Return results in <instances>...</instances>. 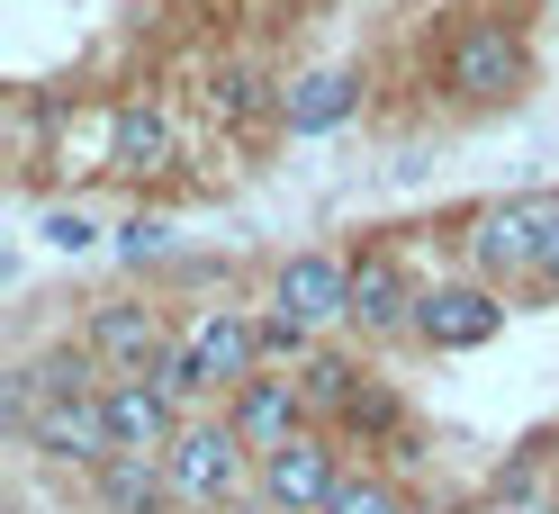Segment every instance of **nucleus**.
<instances>
[{"label": "nucleus", "mask_w": 559, "mask_h": 514, "mask_svg": "<svg viewBox=\"0 0 559 514\" xmlns=\"http://www.w3.org/2000/svg\"><path fill=\"white\" fill-rule=\"evenodd\" d=\"M559 244V190H514V199H487V208L469 217L461 253L487 289H533L542 262Z\"/></svg>", "instance_id": "f257e3e1"}, {"label": "nucleus", "mask_w": 559, "mask_h": 514, "mask_svg": "<svg viewBox=\"0 0 559 514\" xmlns=\"http://www.w3.org/2000/svg\"><path fill=\"white\" fill-rule=\"evenodd\" d=\"M171 469V497L199 505V514H217V505H253V452H243V433L226 416H190L181 442L163 452Z\"/></svg>", "instance_id": "f03ea898"}, {"label": "nucleus", "mask_w": 559, "mask_h": 514, "mask_svg": "<svg viewBox=\"0 0 559 514\" xmlns=\"http://www.w3.org/2000/svg\"><path fill=\"white\" fill-rule=\"evenodd\" d=\"M353 442H343L334 425H307L298 442H280V452L253 461V514H325L334 488H343V461Z\"/></svg>", "instance_id": "7ed1b4c3"}, {"label": "nucleus", "mask_w": 559, "mask_h": 514, "mask_svg": "<svg viewBox=\"0 0 559 514\" xmlns=\"http://www.w3.org/2000/svg\"><path fill=\"white\" fill-rule=\"evenodd\" d=\"M523 82H533V55H523V37L506 19H461L451 27L442 91L461 99V109H506V99H523Z\"/></svg>", "instance_id": "20e7f679"}, {"label": "nucleus", "mask_w": 559, "mask_h": 514, "mask_svg": "<svg viewBox=\"0 0 559 514\" xmlns=\"http://www.w3.org/2000/svg\"><path fill=\"white\" fill-rule=\"evenodd\" d=\"M82 343H91V361L109 370V380H163V361L181 352L171 316L145 307V298H99L91 316H82Z\"/></svg>", "instance_id": "39448f33"}, {"label": "nucleus", "mask_w": 559, "mask_h": 514, "mask_svg": "<svg viewBox=\"0 0 559 514\" xmlns=\"http://www.w3.org/2000/svg\"><path fill=\"white\" fill-rule=\"evenodd\" d=\"M27 452H46L63 469H99V461H118V442H109V389H73V397H37L27 416L10 425Z\"/></svg>", "instance_id": "423d86ee"}, {"label": "nucleus", "mask_w": 559, "mask_h": 514, "mask_svg": "<svg viewBox=\"0 0 559 514\" xmlns=\"http://www.w3.org/2000/svg\"><path fill=\"white\" fill-rule=\"evenodd\" d=\"M506 289H487L478 271H461V280H433L425 298H415V343L425 352H478V343L506 334Z\"/></svg>", "instance_id": "0eeeda50"}, {"label": "nucleus", "mask_w": 559, "mask_h": 514, "mask_svg": "<svg viewBox=\"0 0 559 514\" xmlns=\"http://www.w3.org/2000/svg\"><path fill=\"white\" fill-rule=\"evenodd\" d=\"M415 298H425V280L406 271L397 244H361L353 253V334H370V343L415 334Z\"/></svg>", "instance_id": "6e6552de"}, {"label": "nucleus", "mask_w": 559, "mask_h": 514, "mask_svg": "<svg viewBox=\"0 0 559 514\" xmlns=\"http://www.w3.org/2000/svg\"><path fill=\"white\" fill-rule=\"evenodd\" d=\"M271 307H289V316L317 325V334L353 325V253H325V244L289 253V262L271 271Z\"/></svg>", "instance_id": "1a4fd4ad"}, {"label": "nucleus", "mask_w": 559, "mask_h": 514, "mask_svg": "<svg viewBox=\"0 0 559 514\" xmlns=\"http://www.w3.org/2000/svg\"><path fill=\"white\" fill-rule=\"evenodd\" d=\"M217 416L243 433V452H280V442H298L307 425H317V406H307V389H298V370H262V380H243Z\"/></svg>", "instance_id": "9d476101"}, {"label": "nucleus", "mask_w": 559, "mask_h": 514, "mask_svg": "<svg viewBox=\"0 0 559 514\" xmlns=\"http://www.w3.org/2000/svg\"><path fill=\"white\" fill-rule=\"evenodd\" d=\"M181 397H171L163 380H109V442L135 461H163L171 442H181Z\"/></svg>", "instance_id": "9b49d317"}, {"label": "nucleus", "mask_w": 559, "mask_h": 514, "mask_svg": "<svg viewBox=\"0 0 559 514\" xmlns=\"http://www.w3.org/2000/svg\"><path fill=\"white\" fill-rule=\"evenodd\" d=\"M190 352L207 361V380L235 397L243 380H262V316L253 307H207V316L190 325Z\"/></svg>", "instance_id": "f8f14e48"}, {"label": "nucleus", "mask_w": 559, "mask_h": 514, "mask_svg": "<svg viewBox=\"0 0 559 514\" xmlns=\"http://www.w3.org/2000/svg\"><path fill=\"white\" fill-rule=\"evenodd\" d=\"M118 135H109V171H127V181H145V171H171V145H181V135H171V109L163 99H118Z\"/></svg>", "instance_id": "ddd939ff"}, {"label": "nucleus", "mask_w": 559, "mask_h": 514, "mask_svg": "<svg viewBox=\"0 0 559 514\" xmlns=\"http://www.w3.org/2000/svg\"><path fill=\"white\" fill-rule=\"evenodd\" d=\"M353 109H361V73H343V63H325V73H307V82L280 91V127L289 135H334Z\"/></svg>", "instance_id": "4468645a"}, {"label": "nucleus", "mask_w": 559, "mask_h": 514, "mask_svg": "<svg viewBox=\"0 0 559 514\" xmlns=\"http://www.w3.org/2000/svg\"><path fill=\"white\" fill-rule=\"evenodd\" d=\"M91 505H99V514H163V505H181V497H171V469H163V461L118 452V461L91 469Z\"/></svg>", "instance_id": "2eb2a0df"}, {"label": "nucleus", "mask_w": 559, "mask_h": 514, "mask_svg": "<svg viewBox=\"0 0 559 514\" xmlns=\"http://www.w3.org/2000/svg\"><path fill=\"white\" fill-rule=\"evenodd\" d=\"M343 442H361V452H406V397L389 389V380H370L361 397H353V416L334 425Z\"/></svg>", "instance_id": "dca6fc26"}, {"label": "nucleus", "mask_w": 559, "mask_h": 514, "mask_svg": "<svg viewBox=\"0 0 559 514\" xmlns=\"http://www.w3.org/2000/svg\"><path fill=\"white\" fill-rule=\"evenodd\" d=\"M469 514H559V488H550V469L523 452V461H506L497 478H487V497Z\"/></svg>", "instance_id": "f3484780"}, {"label": "nucleus", "mask_w": 559, "mask_h": 514, "mask_svg": "<svg viewBox=\"0 0 559 514\" xmlns=\"http://www.w3.org/2000/svg\"><path fill=\"white\" fill-rule=\"evenodd\" d=\"M298 389H307V406H317V425H343V416H353V397L370 389V370L343 361V352H317V361L298 370Z\"/></svg>", "instance_id": "a211bd4d"}, {"label": "nucleus", "mask_w": 559, "mask_h": 514, "mask_svg": "<svg viewBox=\"0 0 559 514\" xmlns=\"http://www.w3.org/2000/svg\"><path fill=\"white\" fill-rule=\"evenodd\" d=\"M325 514H415V497L397 488L389 469L353 461V469H343V488H334V505H325Z\"/></svg>", "instance_id": "6ab92c4d"}, {"label": "nucleus", "mask_w": 559, "mask_h": 514, "mask_svg": "<svg viewBox=\"0 0 559 514\" xmlns=\"http://www.w3.org/2000/svg\"><path fill=\"white\" fill-rule=\"evenodd\" d=\"M317 352H325L317 325H298L289 307H262V370H307Z\"/></svg>", "instance_id": "aec40b11"}, {"label": "nucleus", "mask_w": 559, "mask_h": 514, "mask_svg": "<svg viewBox=\"0 0 559 514\" xmlns=\"http://www.w3.org/2000/svg\"><path fill=\"white\" fill-rule=\"evenodd\" d=\"M207 109H217L226 127H243V118H253V109H262V82H253V73H243V63H226V73H217V82H207Z\"/></svg>", "instance_id": "412c9836"}, {"label": "nucleus", "mask_w": 559, "mask_h": 514, "mask_svg": "<svg viewBox=\"0 0 559 514\" xmlns=\"http://www.w3.org/2000/svg\"><path fill=\"white\" fill-rule=\"evenodd\" d=\"M109 244H118V262H154V253H171V226L163 217H127Z\"/></svg>", "instance_id": "4be33fe9"}, {"label": "nucleus", "mask_w": 559, "mask_h": 514, "mask_svg": "<svg viewBox=\"0 0 559 514\" xmlns=\"http://www.w3.org/2000/svg\"><path fill=\"white\" fill-rule=\"evenodd\" d=\"M37 235H46L55 253H91V244H99V226H91L82 208H46V217H37Z\"/></svg>", "instance_id": "5701e85b"}, {"label": "nucleus", "mask_w": 559, "mask_h": 514, "mask_svg": "<svg viewBox=\"0 0 559 514\" xmlns=\"http://www.w3.org/2000/svg\"><path fill=\"white\" fill-rule=\"evenodd\" d=\"M533 298H559V244H550V262H542V280H533Z\"/></svg>", "instance_id": "b1692460"}]
</instances>
